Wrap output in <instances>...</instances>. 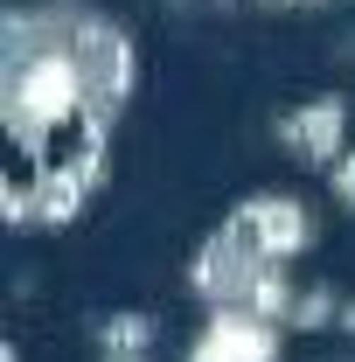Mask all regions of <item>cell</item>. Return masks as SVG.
Listing matches in <instances>:
<instances>
[{
  "instance_id": "cell-1",
  "label": "cell",
  "mask_w": 355,
  "mask_h": 362,
  "mask_svg": "<svg viewBox=\"0 0 355 362\" xmlns=\"http://www.w3.org/2000/svg\"><path fill=\"white\" fill-rule=\"evenodd\" d=\"M272 272H286V265H272V258H258L237 230L223 223L202 251H195V293L209 300V307H258V286H265Z\"/></svg>"
},
{
  "instance_id": "cell-2",
  "label": "cell",
  "mask_w": 355,
  "mask_h": 362,
  "mask_svg": "<svg viewBox=\"0 0 355 362\" xmlns=\"http://www.w3.org/2000/svg\"><path fill=\"white\" fill-rule=\"evenodd\" d=\"M230 230L258 251V258H272V265H286V258H300L313 237V216L300 209V195H251L237 216H230Z\"/></svg>"
},
{
  "instance_id": "cell-3",
  "label": "cell",
  "mask_w": 355,
  "mask_h": 362,
  "mask_svg": "<svg viewBox=\"0 0 355 362\" xmlns=\"http://www.w3.org/2000/svg\"><path fill=\"white\" fill-rule=\"evenodd\" d=\"M188 362H279V320L251 314V307H216Z\"/></svg>"
},
{
  "instance_id": "cell-4",
  "label": "cell",
  "mask_w": 355,
  "mask_h": 362,
  "mask_svg": "<svg viewBox=\"0 0 355 362\" xmlns=\"http://www.w3.org/2000/svg\"><path fill=\"white\" fill-rule=\"evenodd\" d=\"M279 139H286V153H300L307 168H334V160L349 153V105H342V98H313V105H300V112L279 119Z\"/></svg>"
},
{
  "instance_id": "cell-5",
  "label": "cell",
  "mask_w": 355,
  "mask_h": 362,
  "mask_svg": "<svg viewBox=\"0 0 355 362\" xmlns=\"http://www.w3.org/2000/svg\"><path fill=\"white\" fill-rule=\"evenodd\" d=\"M98 341H105V362H146L153 320H146V314H112L105 327H98Z\"/></svg>"
},
{
  "instance_id": "cell-6",
  "label": "cell",
  "mask_w": 355,
  "mask_h": 362,
  "mask_svg": "<svg viewBox=\"0 0 355 362\" xmlns=\"http://www.w3.org/2000/svg\"><path fill=\"white\" fill-rule=\"evenodd\" d=\"M327 175H334V195H342V202L355 209V146L342 153V160H334V168H327Z\"/></svg>"
}]
</instances>
